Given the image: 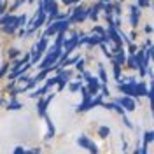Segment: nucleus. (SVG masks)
Wrapping results in <instances>:
<instances>
[{
	"label": "nucleus",
	"instance_id": "obj_1",
	"mask_svg": "<svg viewBox=\"0 0 154 154\" xmlns=\"http://www.w3.org/2000/svg\"><path fill=\"white\" fill-rule=\"evenodd\" d=\"M60 54H61V46H56V44H54V48L49 51V54L46 56V60L40 63V68H48L51 63H54L58 58H60Z\"/></svg>",
	"mask_w": 154,
	"mask_h": 154
},
{
	"label": "nucleus",
	"instance_id": "obj_2",
	"mask_svg": "<svg viewBox=\"0 0 154 154\" xmlns=\"http://www.w3.org/2000/svg\"><path fill=\"white\" fill-rule=\"evenodd\" d=\"M44 21H46V11H44V7L40 5V7H38V12H37V18H35V19H33V21L28 25L26 33H32V32H33L35 28H38V26H40Z\"/></svg>",
	"mask_w": 154,
	"mask_h": 154
},
{
	"label": "nucleus",
	"instance_id": "obj_3",
	"mask_svg": "<svg viewBox=\"0 0 154 154\" xmlns=\"http://www.w3.org/2000/svg\"><path fill=\"white\" fill-rule=\"evenodd\" d=\"M65 30H67V23H65V21H61V23H53V25L46 30V37H48V35H54L58 32H65Z\"/></svg>",
	"mask_w": 154,
	"mask_h": 154
},
{
	"label": "nucleus",
	"instance_id": "obj_4",
	"mask_svg": "<svg viewBox=\"0 0 154 154\" xmlns=\"http://www.w3.org/2000/svg\"><path fill=\"white\" fill-rule=\"evenodd\" d=\"M77 144L81 145V147H84V149H89V151H91L93 154L96 152V147H95L93 144H91L89 140H88L86 137H79V140H77Z\"/></svg>",
	"mask_w": 154,
	"mask_h": 154
},
{
	"label": "nucleus",
	"instance_id": "obj_5",
	"mask_svg": "<svg viewBox=\"0 0 154 154\" xmlns=\"http://www.w3.org/2000/svg\"><path fill=\"white\" fill-rule=\"evenodd\" d=\"M88 16V11H84L82 7H79V9L74 12V16H70V21L74 23V21H82V19H86Z\"/></svg>",
	"mask_w": 154,
	"mask_h": 154
},
{
	"label": "nucleus",
	"instance_id": "obj_6",
	"mask_svg": "<svg viewBox=\"0 0 154 154\" xmlns=\"http://www.w3.org/2000/svg\"><path fill=\"white\" fill-rule=\"evenodd\" d=\"M121 91H123V93H126V95H130V96H137V91H135V82L133 81H131V82H130V84H121Z\"/></svg>",
	"mask_w": 154,
	"mask_h": 154
},
{
	"label": "nucleus",
	"instance_id": "obj_7",
	"mask_svg": "<svg viewBox=\"0 0 154 154\" xmlns=\"http://www.w3.org/2000/svg\"><path fill=\"white\" fill-rule=\"evenodd\" d=\"M109 35H110V38H114V42L117 44V46H121L123 42H121V37L117 35V32H116V25L110 21V26H109Z\"/></svg>",
	"mask_w": 154,
	"mask_h": 154
},
{
	"label": "nucleus",
	"instance_id": "obj_8",
	"mask_svg": "<svg viewBox=\"0 0 154 154\" xmlns=\"http://www.w3.org/2000/svg\"><path fill=\"white\" fill-rule=\"evenodd\" d=\"M117 102L125 107L126 110H130V112H131V110H135V102L131 100V98H119Z\"/></svg>",
	"mask_w": 154,
	"mask_h": 154
},
{
	"label": "nucleus",
	"instance_id": "obj_9",
	"mask_svg": "<svg viewBox=\"0 0 154 154\" xmlns=\"http://www.w3.org/2000/svg\"><path fill=\"white\" fill-rule=\"evenodd\" d=\"M88 84H89V91H91V93H96L98 88H100V82H98L96 79H93V77H88Z\"/></svg>",
	"mask_w": 154,
	"mask_h": 154
},
{
	"label": "nucleus",
	"instance_id": "obj_10",
	"mask_svg": "<svg viewBox=\"0 0 154 154\" xmlns=\"http://www.w3.org/2000/svg\"><path fill=\"white\" fill-rule=\"evenodd\" d=\"M51 98H53V96H48L44 102H40V103H38V112H40V116L46 114V107H48V103L51 102Z\"/></svg>",
	"mask_w": 154,
	"mask_h": 154
},
{
	"label": "nucleus",
	"instance_id": "obj_11",
	"mask_svg": "<svg viewBox=\"0 0 154 154\" xmlns=\"http://www.w3.org/2000/svg\"><path fill=\"white\" fill-rule=\"evenodd\" d=\"M65 46H67V53H70V51L77 46V35H74L72 40H67V44H65Z\"/></svg>",
	"mask_w": 154,
	"mask_h": 154
},
{
	"label": "nucleus",
	"instance_id": "obj_12",
	"mask_svg": "<svg viewBox=\"0 0 154 154\" xmlns=\"http://www.w3.org/2000/svg\"><path fill=\"white\" fill-rule=\"evenodd\" d=\"M0 23H2V25H11V23H16V25H18V19L14 18V16H5V18L0 19Z\"/></svg>",
	"mask_w": 154,
	"mask_h": 154
},
{
	"label": "nucleus",
	"instance_id": "obj_13",
	"mask_svg": "<svg viewBox=\"0 0 154 154\" xmlns=\"http://www.w3.org/2000/svg\"><path fill=\"white\" fill-rule=\"evenodd\" d=\"M114 61H116V63H125V61H126L125 53H123V51H117V53H116V56H114Z\"/></svg>",
	"mask_w": 154,
	"mask_h": 154
},
{
	"label": "nucleus",
	"instance_id": "obj_14",
	"mask_svg": "<svg viewBox=\"0 0 154 154\" xmlns=\"http://www.w3.org/2000/svg\"><path fill=\"white\" fill-rule=\"evenodd\" d=\"M46 48H48V38L44 37V38H40V42H38V46H37V51L38 53H42Z\"/></svg>",
	"mask_w": 154,
	"mask_h": 154
},
{
	"label": "nucleus",
	"instance_id": "obj_15",
	"mask_svg": "<svg viewBox=\"0 0 154 154\" xmlns=\"http://www.w3.org/2000/svg\"><path fill=\"white\" fill-rule=\"evenodd\" d=\"M16 28H18V25H16V23L4 25V32H7V33H12V32H16Z\"/></svg>",
	"mask_w": 154,
	"mask_h": 154
},
{
	"label": "nucleus",
	"instance_id": "obj_16",
	"mask_svg": "<svg viewBox=\"0 0 154 154\" xmlns=\"http://www.w3.org/2000/svg\"><path fill=\"white\" fill-rule=\"evenodd\" d=\"M137 19H138V9L137 7H131V25H137Z\"/></svg>",
	"mask_w": 154,
	"mask_h": 154
},
{
	"label": "nucleus",
	"instance_id": "obj_17",
	"mask_svg": "<svg viewBox=\"0 0 154 154\" xmlns=\"http://www.w3.org/2000/svg\"><path fill=\"white\" fill-rule=\"evenodd\" d=\"M38 58H40V53H38L37 49H33V51H32V61L35 63V61H38Z\"/></svg>",
	"mask_w": 154,
	"mask_h": 154
},
{
	"label": "nucleus",
	"instance_id": "obj_18",
	"mask_svg": "<svg viewBox=\"0 0 154 154\" xmlns=\"http://www.w3.org/2000/svg\"><path fill=\"white\" fill-rule=\"evenodd\" d=\"M152 138H154V133L152 131H147V133H145V144H151Z\"/></svg>",
	"mask_w": 154,
	"mask_h": 154
},
{
	"label": "nucleus",
	"instance_id": "obj_19",
	"mask_svg": "<svg viewBox=\"0 0 154 154\" xmlns=\"http://www.w3.org/2000/svg\"><path fill=\"white\" fill-rule=\"evenodd\" d=\"M98 9H100V7H98V5H95L93 9L89 11V18H91V19H96V12H98Z\"/></svg>",
	"mask_w": 154,
	"mask_h": 154
},
{
	"label": "nucleus",
	"instance_id": "obj_20",
	"mask_svg": "<svg viewBox=\"0 0 154 154\" xmlns=\"http://www.w3.org/2000/svg\"><path fill=\"white\" fill-rule=\"evenodd\" d=\"M107 109H114V110H117L119 114H123V109H121L119 105H116V103H109V105H107Z\"/></svg>",
	"mask_w": 154,
	"mask_h": 154
},
{
	"label": "nucleus",
	"instance_id": "obj_21",
	"mask_svg": "<svg viewBox=\"0 0 154 154\" xmlns=\"http://www.w3.org/2000/svg\"><path fill=\"white\" fill-rule=\"evenodd\" d=\"M107 135H109V128H107V126H102V128H100V137L105 138Z\"/></svg>",
	"mask_w": 154,
	"mask_h": 154
},
{
	"label": "nucleus",
	"instance_id": "obj_22",
	"mask_svg": "<svg viewBox=\"0 0 154 154\" xmlns=\"http://www.w3.org/2000/svg\"><path fill=\"white\" fill-rule=\"evenodd\" d=\"M81 82H79V81H77V82H74V84H72V86H70V91H77V89H81Z\"/></svg>",
	"mask_w": 154,
	"mask_h": 154
},
{
	"label": "nucleus",
	"instance_id": "obj_23",
	"mask_svg": "<svg viewBox=\"0 0 154 154\" xmlns=\"http://www.w3.org/2000/svg\"><path fill=\"white\" fill-rule=\"evenodd\" d=\"M100 77H102V82L105 84V82H107V77H105V72H103V68H102V67H100Z\"/></svg>",
	"mask_w": 154,
	"mask_h": 154
},
{
	"label": "nucleus",
	"instance_id": "obj_24",
	"mask_svg": "<svg viewBox=\"0 0 154 154\" xmlns=\"http://www.w3.org/2000/svg\"><path fill=\"white\" fill-rule=\"evenodd\" d=\"M46 75H48V68H44V70H42V72L38 74V75H37V81H40L42 77H46Z\"/></svg>",
	"mask_w": 154,
	"mask_h": 154
},
{
	"label": "nucleus",
	"instance_id": "obj_25",
	"mask_svg": "<svg viewBox=\"0 0 154 154\" xmlns=\"http://www.w3.org/2000/svg\"><path fill=\"white\" fill-rule=\"evenodd\" d=\"M77 60H79V58L74 56V58H70V60H65V63H67V65H72V63H75Z\"/></svg>",
	"mask_w": 154,
	"mask_h": 154
},
{
	"label": "nucleus",
	"instance_id": "obj_26",
	"mask_svg": "<svg viewBox=\"0 0 154 154\" xmlns=\"http://www.w3.org/2000/svg\"><path fill=\"white\" fill-rule=\"evenodd\" d=\"M138 5H142V7H147V5H149V0H138Z\"/></svg>",
	"mask_w": 154,
	"mask_h": 154
},
{
	"label": "nucleus",
	"instance_id": "obj_27",
	"mask_svg": "<svg viewBox=\"0 0 154 154\" xmlns=\"http://www.w3.org/2000/svg\"><path fill=\"white\" fill-rule=\"evenodd\" d=\"M128 63H130L131 67H137V63H135V58H133V56H130V58H128Z\"/></svg>",
	"mask_w": 154,
	"mask_h": 154
},
{
	"label": "nucleus",
	"instance_id": "obj_28",
	"mask_svg": "<svg viewBox=\"0 0 154 154\" xmlns=\"http://www.w3.org/2000/svg\"><path fill=\"white\" fill-rule=\"evenodd\" d=\"M82 67H84V61H82V60H79V61H77V68H79V70H82Z\"/></svg>",
	"mask_w": 154,
	"mask_h": 154
},
{
	"label": "nucleus",
	"instance_id": "obj_29",
	"mask_svg": "<svg viewBox=\"0 0 154 154\" xmlns=\"http://www.w3.org/2000/svg\"><path fill=\"white\" fill-rule=\"evenodd\" d=\"M95 32L98 33V35H102V37H103V30L100 28V26H96V28H95Z\"/></svg>",
	"mask_w": 154,
	"mask_h": 154
},
{
	"label": "nucleus",
	"instance_id": "obj_30",
	"mask_svg": "<svg viewBox=\"0 0 154 154\" xmlns=\"http://www.w3.org/2000/svg\"><path fill=\"white\" fill-rule=\"evenodd\" d=\"M67 5H70V4H75V2H79V0H63Z\"/></svg>",
	"mask_w": 154,
	"mask_h": 154
},
{
	"label": "nucleus",
	"instance_id": "obj_31",
	"mask_svg": "<svg viewBox=\"0 0 154 154\" xmlns=\"http://www.w3.org/2000/svg\"><path fill=\"white\" fill-rule=\"evenodd\" d=\"M145 32H147V33H151V32H152V26H149V25H147V26H145Z\"/></svg>",
	"mask_w": 154,
	"mask_h": 154
},
{
	"label": "nucleus",
	"instance_id": "obj_32",
	"mask_svg": "<svg viewBox=\"0 0 154 154\" xmlns=\"http://www.w3.org/2000/svg\"><path fill=\"white\" fill-rule=\"evenodd\" d=\"M5 70H7V67H2V70H0V77H2L4 74H5Z\"/></svg>",
	"mask_w": 154,
	"mask_h": 154
},
{
	"label": "nucleus",
	"instance_id": "obj_33",
	"mask_svg": "<svg viewBox=\"0 0 154 154\" xmlns=\"http://www.w3.org/2000/svg\"><path fill=\"white\" fill-rule=\"evenodd\" d=\"M9 109H19L18 103H12V105H9Z\"/></svg>",
	"mask_w": 154,
	"mask_h": 154
},
{
	"label": "nucleus",
	"instance_id": "obj_34",
	"mask_svg": "<svg viewBox=\"0 0 154 154\" xmlns=\"http://www.w3.org/2000/svg\"><path fill=\"white\" fill-rule=\"evenodd\" d=\"M107 2H110V0H102V4H107Z\"/></svg>",
	"mask_w": 154,
	"mask_h": 154
}]
</instances>
